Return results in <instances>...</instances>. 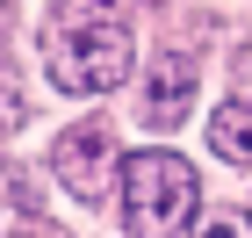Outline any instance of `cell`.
<instances>
[{
	"instance_id": "obj_7",
	"label": "cell",
	"mask_w": 252,
	"mask_h": 238,
	"mask_svg": "<svg viewBox=\"0 0 252 238\" xmlns=\"http://www.w3.org/2000/svg\"><path fill=\"white\" fill-rule=\"evenodd\" d=\"M194 238H252V209H202L194 217Z\"/></svg>"
},
{
	"instance_id": "obj_5",
	"label": "cell",
	"mask_w": 252,
	"mask_h": 238,
	"mask_svg": "<svg viewBox=\"0 0 252 238\" xmlns=\"http://www.w3.org/2000/svg\"><path fill=\"white\" fill-rule=\"evenodd\" d=\"M209 144H216L223 159H238V166H252V101H245V94H231V101L209 116Z\"/></svg>"
},
{
	"instance_id": "obj_1",
	"label": "cell",
	"mask_w": 252,
	"mask_h": 238,
	"mask_svg": "<svg viewBox=\"0 0 252 238\" xmlns=\"http://www.w3.org/2000/svg\"><path fill=\"white\" fill-rule=\"evenodd\" d=\"M116 7L123 0H94V15L43 29V65H51V79H58L65 94H108V87H123V72L137 65L130 22H123Z\"/></svg>"
},
{
	"instance_id": "obj_4",
	"label": "cell",
	"mask_w": 252,
	"mask_h": 238,
	"mask_svg": "<svg viewBox=\"0 0 252 238\" xmlns=\"http://www.w3.org/2000/svg\"><path fill=\"white\" fill-rule=\"evenodd\" d=\"M188 108H194V58L158 51V58L144 65V123H152V130H173Z\"/></svg>"
},
{
	"instance_id": "obj_6",
	"label": "cell",
	"mask_w": 252,
	"mask_h": 238,
	"mask_svg": "<svg viewBox=\"0 0 252 238\" xmlns=\"http://www.w3.org/2000/svg\"><path fill=\"white\" fill-rule=\"evenodd\" d=\"M22 123H29V94H22V72L7 58V43H0V137H15Z\"/></svg>"
},
{
	"instance_id": "obj_2",
	"label": "cell",
	"mask_w": 252,
	"mask_h": 238,
	"mask_svg": "<svg viewBox=\"0 0 252 238\" xmlns=\"http://www.w3.org/2000/svg\"><path fill=\"white\" fill-rule=\"evenodd\" d=\"M194 217H202V180L180 152L123 159V231L130 238H180Z\"/></svg>"
},
{
	"instance_id": "obj_8",
	"label": "cell",
	"mask_w": 252,
	"mask_h": 238,
	"mask_svg": "<svg viewBox=\"0 0 252 238\" xmlns=\"http://www.w3.org/2000/svg\"><path fill=\"white\" fill-rule=\"evenodd\" d=\"M231 79H238V94L252 101V43H245V51H238V65H231Z\"/></svg>"
},
{
	"instance_id": "obj_3",
	"label": "cell",
	"mask_w": 252,
	"mask_h": 238,
	"mask_svg": "<svg viewBox=\"0 0 252 238\" xmlns=\"http://www.w3.org/2000/svg\"><path fill=\"white\" fill-rule=\"evenodd\" d=\"M51 173H58L79 202H101L108 180L123 173L116 130H108V123H72V130H58V144H51Z\"/></svg>"
},
{
	"instance_id": "obj_9",
	"label": "cell",
	"mask_w": 252,
	"mask_h": 238,
	"mask_svg": "<svg viewBox=\"0 0 252 238\" xmlns=\"http://www.w3.org/2000/svg\"><path fill=\"white\" fill-rule=\"evenodd\" d=\"M0 15H7V0H0Z\"/></svg>"
}]
</instances>
